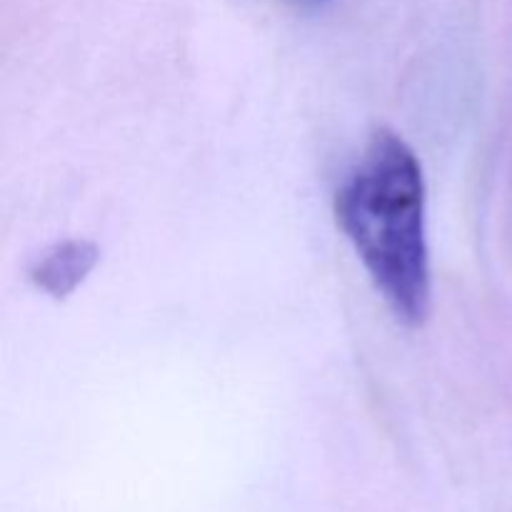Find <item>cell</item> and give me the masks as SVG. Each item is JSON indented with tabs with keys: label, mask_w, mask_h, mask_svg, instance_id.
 <instances>
[{
	"label": "cell",
	"mask_w": 512,
	"mask_h": 512,
	"mask_svg": "<svg viewBox=\"0 0 512 512\" xmlns=\"http://www.w3.org/2000/svg\"><path fill=\"white\" fill-rule=\"evenodd\" d=\"M335 218L370 280L405 325H423L433 300L425 180L418 155L393 130L370 138L335 198Z\"/></svg>",
	"instance_id": "cell-1"
},
{
	"label": "cell",
	"mask_w": 512,
	"mask_h": 512,
	"mask_svg": "<svg viewBox=\"0 0 512 512\" xmlns=\"http://www.w3.org/2000/svg\"><path fill=\"white\" fill-rule=\"evenodd\" d=\"M98 258V245L90 240H63L35 260L30 268V280L50 298L63 300L88 278Z\"/></svg>",
	"instance_id": "cell-2"
},
{
	"label": "cell",
	"mask_w": 512,
	"mask_h": 512,
	"mask_svg": "<svg viewBox=\"0 0 512 512\" xmlns=\"http://www.w3.org/2000/svg\"><path fill=\"white\" fill-rule=\"evenodd\" d=\"M308 3H323V0H308Z\"/></svg>",
	"instance_id": "cell-3"
}]
</instances>
